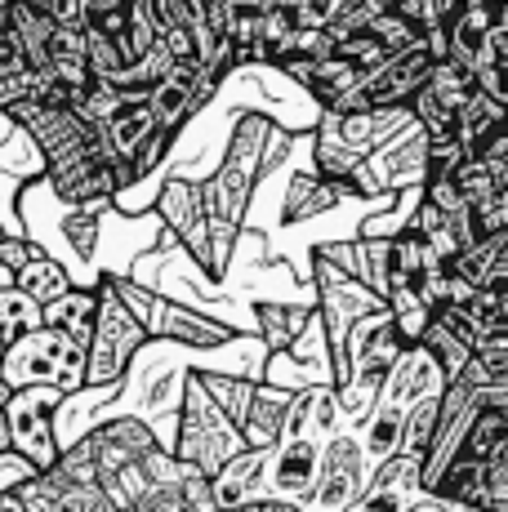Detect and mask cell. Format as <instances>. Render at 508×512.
<instances>
[{
  "label": "cell",
  "mask_w": 508,
  "mask_h": 512,
  "mask_svg": "<svg viewBox=\"0 0 508 512\" xmlns=\"http://www.w3.org/2000/svg\"><path fill=\"white\" fill-rule=\"evenodd\" d=\"M148 334L152 330L130 312L116 281H99V326H94V339H90V388L121 383V374L139 357Z\"/></svg>",
  "instance_id": "obj_3"
},
{
  "label": "cell",
  "mask_w": 508,
  "mask_h": 512,
  "mask_svg": "<svg viewBox=\"0 0 508 512\" xmlns=\"http://www.w3.org/2000/svg\"><path fill=\"white\" fill-rule=\"evenodd\" d=\"M437 432H442V392H433V397H424V401H415V406H410L402 450H410V455H419V459H428Z\"/></svg>",
  "instance_id": "obj_16"
},
{
  "label": "cell",
  "mask_w": 508,
  "mask_h": 512,
  "mask_svg": "<svg viewBox=\"0 0 508 512\" xmlns=\"http://www.w3.org/2000/svg\"><path fill=\"white\" fill-rule=\"evenodd\" d=\"M45 326L67 330L72 339H81L90 348L94 326H99V290H85V285H72L67 294L45 303Z\"/></svg>",
  "instance_id": "obj_10"
},
{
  "label": "cell",
  "mask_w": 508,
  "mask_h": 512,
  "mask_svg": "<svg viewBox=\"0 0 508 512\" xmlns=\"http://www.w3.org/2000/svg\"><path fill=\"white\" fill-rule=\"evenodd\" d=\"M272 464V446H246L237 459H228L223 472L214 477V504H259L263 499V481H268Z\"/></svg>",
  "instance_id": "obj_8"
},
{
  "label": "cell",
  "mask_w": 508,
  "mask_h": 512,
  "mask_svg": "<svg viewBox=\"0 0 508 512\" xmlns=\"http://www.w3.org/2000/svg\"><path fill=\"white\" fill-rule=\"evenodd\" d=\"M290 406H295V392L263 388V383H259V392H254V401H250V415H246V423H241L246 446H277L281 432H286Z\"/></svg>",
  "instance_id": "obj_9"
},
{
  "label": "cell",
  "mask_w": 508,
  "mask_h": 512,
  "mask_svg": "<svg viewBox=\"0 0 508 512\" xmlns=\"http://www.w3.org/2000/svg\"><path fill=\"white\" fill-rule=\"evenodd\" d=\"M18 285H23L27 294H36L41 303L58 299V294L72 290V277H67V268L54 259V254H36V259H27L23 268H18Z\"/></svg>",
  "instance_id": "obj_14"
},
{
  "label": "cell",
  "mask_w": 508,
  "mask_h": 512,
  "mask_svg": "<svg viewBox=\"0 0 508 512\" xmlns=\"http://www.w3.org/2000/svg\"><path fill=\"white\" fill-rule=\"evenodd\" d=\"M0 450H14V432H9V410L0 401Z\"/></svg>",
  "instance_id": "obj_19"
},
{
  "label": "cell",
  "mask_w": 508,
  "mask_h": 512,
  "mask_svg": "<svg viewBox=\"0 0 508 512\" xmlns=\"http://www.w3.org/2000/svg\"><path fill=\"white\" fill-rule=\"evenodd\" d=\"M161 219H165V228H174V236L188 245L192 259H201V263L214 259V250H210L214 219H210V205H205L201 187H192L183 179H170L161 187Z\"/></svg>",
  "instance_id": "obj_6"
},
{
  "label": "cell",
  "mask_w": 508,
  "mask_h": 512,
  "mask_svg": "<svg viewBox=\"0 0 508 512\" xmlns=\"http://www.w3.org/2000/svg\"><path fill=\"white\" fill-rule=\"evenodd\" d=\"M366 446L357 437H335L321 455V472H317V490H312L308 504L335 508V504H357V486L370 477L366 464H361Z\"/></svg>",
  "instance_id": "obj_7"
},
{
  "label": "cell",
  "mask_w": 508,
  "mask_h": 512,
  "mask_svg": "<svg viewBox=\"0 0 508 512\" xmlns=\"http://www.w3.org/2000/svg\"><path fill=\"white\" fill-rule=\"evenodd\" d=\"M0 285H18V268H9L5 259H0Z\"/></svg>",
  "instance_id": "obj_20"
},
{
  "label": "cell",
  "mask_w": 508,
  "mask_h": 512,
  "mask_svg": "<svg viewBox=\"0 0 508 512\" xmlns=\"http://www.w3.org/2000/svg\"><path fill=\"white\" fill-rule=\"evenodd\" d=\"M268 143V121L263 116H246V125H241V134L232 139V152L228 161L214 170V179L201 187L205 192V205H210V219L219 236L232 232V223L241 219V210H246L250 201V187H254V174H259V147Z\"/></svg>",
  "instance_id": "obj_4"
},
{
  "label": "cell",
  "mask_w": 508,
  "mask_h": 512,
  "mask_svg": "<svg viewBox=\"0 0 508 512\" xmlns=\"http://www.w3.org/2000/svg\"><path fill=\"white\" fill-rule=\"evenodd\" d=\"M508 121V107L500 103V98H491L486 90H477L473 98H468L464 107H459V125H455V139L468 147V152H482L486 143L495 139V134L504 130Z\"/></svg>",
  "instance_id": "obj_11"
},
{
  "label": "cell",
  "mask_w": 508,
  "mask_h": 512,
  "mask_svg": "<svg viewBox=\"0 0 508 512\" xmlns=\"http://www.w3.org/2000/svg\"><path fill=\"white\" fill-rule=\"evenodd\" d=\"M152 334H165L170 343H192V348H223V343L232 339L228 326L205 321V317H197V312H188V308H170V303H161Z\"/></svg>",
  "instance_id": "obj_12"
},
{
  "label": "cell",
  "mask_w": 508,
  "mask_h": 512,
  "mask_svg": "<svg viewBox=\"0 0 508 512\" xmlns=\"http://www.w3.org/2000/svg\"><path fill=\"white\" fill-rule=\"evenodd\" d=\"M0 379L9 388L54 383L63 392H81V388H90V348L58 326H36L5 348Z\"/></svg>",
  "instance_id": "obj_2"
},
{
  "label": "cell",
  "mask_w": 508,
  "mask_h": 512,
  "mask_svg": "<svg viewBox=\"0 0 508 512\" xmlns=\"http://www.w3.org/2000/svg\"><path fill=\"white\" fill-rule=\"evenodd\" d=\"M179 441H174V455L197 464L205 477H219L228 459H237L246 450V432L241 423L219 406L210 388H205L201 370L183 374V410H179Z\"/></svg>",
  "instance_id": "obj_1"
},
{
  "label": "cell",
  "mask_w": 508,
  "mask_h": 512,
  "mask_svg": "<svg viewBox=\"0 0 508 512\" xmlns=\"http://www.w3.org/2000/svg\"><path fill=\"white\" fill-rule=\"evenodd\" d=\"M36 326H45V303L23 285H0V339L14 343Z\"/></svg>",
  "instance_id": "obj_13"
},
{
  "label": "cell",
  "mask_w": 508,
  "mask_h": 512,
  "mask_svg": "<svg viewBox=\"0 0 508 512\" xmlns=\"http://www.w3.org/2000/svg\"><path fill=\"white\" fill-rule=\"evenodd\" d=\"M67 392L54 383H32V388H14L5 401L9 432H14V450L27 455L41 472H50L63 459V441H58V410H63Z\"/></svg>",
  "instance_id": "obj_5"
},
{
  "label": "cell",
  "mask_w": 508,
  "mask_h": 512,
  "mask_svg": "<svg viewBox=\"0 0 508 512\" xmlns=\"http://www.w3.org/2000/svg\"><path fill=\"white\" fill-rule=\"evenodd\" d=\"M9 5H18V0H0V9H9Z\"/></svg>",
  "instance_id": "obj_22"
},
{
  "label": "cell",
  "mask_w": 508,
  "mask_h": 512,
  "mask_svg": "<svg viewBox=\"0 0 508 512\" xmlns=\"http://www.w3.org/2000/svg\"><path fill=\"white\" fill-rule=\"evenodd\" d=\"M312 312L317 308H286V303H259V321H263V339L277 352L295 348V339L308 330Z\"/></svg>",
  "instance_id": "obj_15"
},
{
  "label": "cell",
  "mask_w": 508,
  "mask_h": 512,
  "mask_svg": "<svg viewBox=\"0 0 508 512\" xmlns=\"http://www.w3.org/2000/svg\"><path fill=\"white\" fill-rule=\"evenodd\" d=\"M201 379H205V388L219 397V406L228 410L232 419L246 423L250 401H254V392H259V383H254V379H241V374H214V370H201Z\"/></svg>",
  "instance_id": "obj_17"
},
{
  "label": "cell",
  "mask_w": 508,
  "mask_h": 512,
  "mask_svg": "<svg viewBox=\"0 0 508 512\" xmlns=\"http://www.w3.org/2000/svg\"><path fill=\"white\" fill-rule=\"evenodd\" d=\"M5 236H9V228H0V241H5Z\"/></svg>",
  "instance_id": "obj_23"
},
{
  "label": "cell",
  "mask_w": 508,
  "mask_h": 512,
  "mask_svg": "<svg viewBox=\"0 0 508 512\" xmlns=\"http://www.w3.org/2000/svg\"><path fill=\"white\" fill-rule=\"evenodd\" d=\"M5 348H9V343H5V339H0V366H5Z\"/></svg>",
  "instance_id": "obj_21"
},
{
  "label": "cell",
  "mask_w": 508,
  "mask_h": 512,
  "mask_svg": "<svg viewBox=\"0 0 508 512\" xmlns=\"http://www.w3.org/2000/svg\"><path fill=\"white\" fill-rule=\"evenodd\" d=\"M468 219H473L477 241L495 236V232H508V183H495V187H486L482 196H473V201H468Z\"/></svg>",
  "instance_id": "obj_18"
}]
</instances>
